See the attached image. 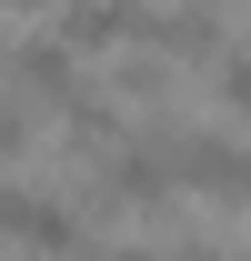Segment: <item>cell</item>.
<instances>
[{
	"instance_id": "cell-11",
	"label": "cell",
	"mask_w": 251,
	"mask_h": 261,
	"mask_svg": "<svg viewBox=\"0 0 251 261\" xmlns=\"http://www.w3.org/2000/svg\"><path fill=\"white\" fill-rule=\"evenodd\" d=\"M0 10H51V0H0Z\"/></svg>"
},
{
	"instance_id": "cell-7",
	"label": "cell",
	"mask_w": 251,
	"mask_h": 261,
	"mask_svg": "<svg viewBox=\"0 0 251 261\" xmlns=\"http://www.w3.org/2000/svg\"><path fill=\"white\" fill-rule=\"evenodd\" d=\"M221 100H231V111H241V121H251V50H221Z\"/></svg>"
},
{
	"instance_id": "cell-4",
	"label": "cell",
	"mask_w": 251,
	"mask_h": 261,
	"mask_svg": "<svg viewBox=\"0 0 251 261\" xmlns=\"http://www.w3.org/2000/svg\"><path fill=\"white\" fill-rule=\"evenodd\" d=\"M161 10H141V0H70L61 10V40L70 50H121V40H151Z\"/></svg>"
},
{
	"instance_id": "cell-5",
	"label": "cell",
	"mask_w": 251,
	"mask_h": 261,
	"mask_svg": "<svg viewBox=\"0 0 251 261\" xmlns=\"http://www.w3.org/2000/svg\"><path fill=\"white\" fill-rule=\"evenodd\" d=\"M151 50H171V61H221V0H181V10H161Z\"/></svg>"
},
{
	"instance_id": "cell-8",
	"label": "cell",
	"mask_w": 251,
	"mask_h": 261,
	"mask_svg": "<svg viewBox=\"0 0 251 261\" xmlns=\"http://www.w3.org/2000/svg\"><path fill=\"white\" fill-rule=\"evenodd\" d=\"M20 151H31V111H20V100H0V161H20Z\"/></svg>"
},
{
	"instance_id": "cell-12",
	"label": "cell",
	"mask_w": 251,
	"mask_h": 261,
	"mask_svg": "<svg viewBox=\"0 0 251 261\" xmlns=\"http://www.w3.org/2000/svg\"><path fill=\"white\" fill-rule=\"evenodd\" d=\"M221 10H241V0H221Z\"/></svg>"
},
{
	"instance_id": "cell-10",
	"label": "cell",
	"mask_w": 251,
	"mask_h": 261,
	"mask_svg": "<svg viewBox=\"0 0 251 261\" xmlns=\"http://www.w3.org/2000/svg\"><path fill=\"white\" fill-rule=\"evenodd\" d=\"M171 261H221V251H201V241H191V251H171Z\"/></svg>"
},
{
	"instance_id": "cell-6",
	"label": "cell",
	"mask_w": 251,
	"mask_h": 261,
	"mask_svg": "<svg viewBox=\"0 0 251 261\" xmlns=\"http://www.w3.org/2000/svg\"><path fill=\"white\" fill-rule=\"evenodd\" d=\"M171 70H181V61L141 40V50H131V61L111 70V91H121V100H141V111H161V100H171Z\"/></svg>"
},
{
	"instance_id": "cell-2",
	"label": "cell",
	"mask_w": 251,
	"mask_h": 261,
	"mask_svg": "<svg viewBox=\"0 0 251 261\" xmlns=\"http://www.w3.org/2000/svg\"><path fill=\"white\" fill-rule=\"evenodd\" d=\"M151 151L171 161V181H191V191H211V201H251V161L231 151V141H211V130L191 141L181 121H161V130H151Z\"/></svg>"
},
{
	"instance_id": "cell-9",
	"label": "cell",
	"mask_w": 251,
	"mask_h": 261,
	"mask_svg": "<svg viewBox=\"0 0 251 261\" xmlns=\"http://www.w3.org/2000/svg\"><path fill=\"white\" fill-rule=\"evenodd\" d=\"M91 261H171V251H141V241H121V251H91Z\"/></svg>"
},
{
	"instance_id": "cell-3",
	"label": "cell",
	"mask_w": 251,
	"mask_h": 261,
	"mask_svg": "<svg viewBox=\"0 0 251 261\" xmlns=\"http://www.w3.org/2000/svg\"><path fill=\"white\" fill-rule=\"evenodd\" d=\"M0 70H10V91H20V100H40V111H70V100H81L70 40H10V50H0Z\"/></svg>"
},
{
	"instance_id": "cell-1",
	"label": "cell",
	"mask_w": 251,
	"mask_h": 261,
	"mask_svg": "<svg viewBox=\"0 0 251 261\" xmlns=\"http://www.w3.org/2000/svg\"><path fill=\"white\" fill-rule=\"evenodd\" d=\"M0 241H20V251H40V261H91L81 221H70L51 191H31V181H0Z\"/></svg>"
}]
</instances>
